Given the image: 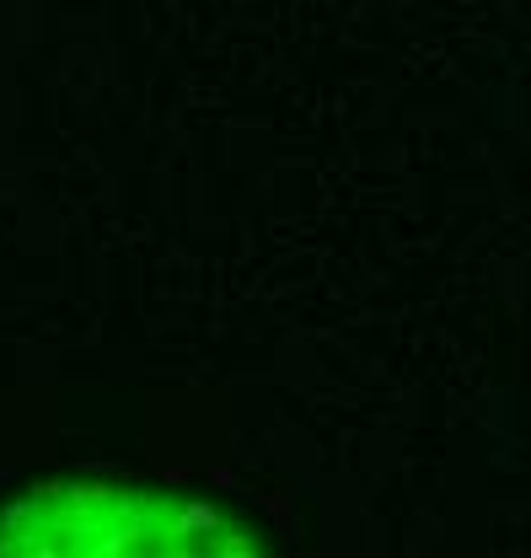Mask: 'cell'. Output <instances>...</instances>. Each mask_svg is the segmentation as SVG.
Here are the masks:
<instances>
[{
  "mask_svg": "<svg viewBox=\"0 0 531 558\" xmlns=\"http://www.w3.org/2000/svg\"><path fill=\"white\" fill-rule=\"evenodd\" d=\"M0 558H258V548L204 499L60 478L0 505Z\"/></svg>",
  "mask_w": 531,
  "mask_h": 558,
  "instance_id": "1",
  "label": "cell"
}]
</instances>
